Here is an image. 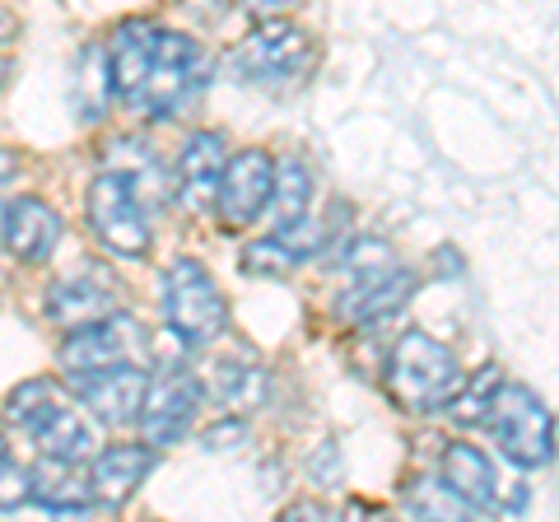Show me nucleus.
Masks as SVG:
<instances>
[{"label":"nucleus","mask_w":559,"mask_h":522,"mask_svg":"<svg viewBox=\"0 0 559 522\" xmlns=\"http://www.w3.org/2000/svg\"><path fill=\"white\" fill-rule=\"evenodd\" d=\"M224 71L238 84H257V90H299L318 71V38L308 28L266 20L224 57Z\"/></svg>","instance_id":"f257e3e1"},{"label":"nucleus","mask_w":559,"mask_h":522,"mask_svg":"<svg viewBox=\"0 0 559 522\" xmlns=\"http://www.w3.org/2000/svg\"><path fill=\"white\" fill-rule=\"evenodd\" d=\"M462 388V364L443 341L429 332H406L392 345L388 359V392L401 411H439Z\"/></svg>","instance_id":"f03ea898"},{"label":"nucleus","mask_w":559,"mask_h":522,"mask_svg":"<svg viewBox=\"0 0 559 522\" xmlns=\"http://www.w3.org/2000/svg\"><path fill=\"white\" fill-rule=\"evenodd\" d=\"M10 425H20L47 458H66V462H84L94 458V429L84 425V415L75 406H66V396L51 388L47 378H28L10 392L5 402Z\"/></svg>","instance_id":"7ed1b4c3"},{"label":"nucleus","mask_w":559,"mask_h":522,"mask_svg":"<svg viewBox=\"0 0 559 522\" xmlns=\"http://www.w3.org/2000/svg\"><path fill=\"white\" fill-rule=\"evenodd\" d=\"M164 322L191 351L219 341L224 327H229V304H224L215 275L197 257H178L164 271Z\"/></svg>","instance_id":"20e7f679"},{"label":"nucleus","mask_w":559,"mask_h":522,"mask_svg":"<svg viewBox=\"0 0 559 522\" xmlns=\"http://www.w3.org/2000/svg\"><path fill=\"white\" fill-rule=\"evenodd\" d=\"M201 84H205L201 43L191 38V33L164 28L159 47H154V61H150V75H145V84H140V94L131 98V108L145 112L150 121H168L201 94Z\"/></svg>","instance_id":"39448f33"},{"label":"nucleus","mask_w":559,"mask_h":522,"mask_svg":"<svg viewBox=\"0 0 559 522\" xmlns=\"http://www.w3.org/2000/svg\"><path fill=\"white\" fill-rule=\"evenodd\" d=\"M485 425L499 439L503 458L527 466V472L555 458V420L527 382H499L495 402L485 411Z\"/></svg>","instance_id":"423d86ee"},{"label":"nucleus","mask_w":559,"mask_h":522,"mask_svg":"<svg viewBox=\"0 0 559 522\" xmlns=\"http://www.w3.org/2000/svg\"><path fill=\"white\" fill-rule=\"evenodd\" d=\"M84 211H90V229L98 234L103 248H112L117 257L150 252V215H145V201H140V187L131 173L103 168L90 182Z\"/></svg>","instance_id":"0eeeda50"},{"label":"nucleus","mask_w":559,"mask_h":522,"mask_svg":"<svg viewBox=\"0 0 559 522\" xmlns=\"http://www.w3.org/2000/svg\"><path fill=\"white\" fill-rule=\"evenodd\" d=\"M66 388L94 411V420H103L108 429H127L140 420L150 373L140 364H98V369H70Z\"/></svg>","instance_id":"6e6552de"},{"label":"nucleus","mask_w":559,"mask_h":522,"mask_svg":"<svg viewBox=\"0 0 559 522\" xmlns=\"http://www.w3.org/2000/svg\"><path fill=\"white\" fill-rule=\"evenodd\" d=\"M154 355L150 332L127 312H112L103 322L75 327L61 341V369H98V364H145Z\"/></svg>","instance_id":"1a4fd4ad"},{"label":"nucleus","mask_w":559,"mask_h":522,"mask_svg":"<svg viewBox=\"0 0 559 522\" xmlns=\"http://www.w3.org/2000/svg\"><path fill=\"white\" fill-rule=\"evenodd\" d=\"M201 411V382L191 378L187 369H164L159 378H150L145 406H140V439L150 448H168L178 443L182 434L191 429Z\"/></svg>","instance_id":"9d476101"},{"label":"nucleus","mask_w":559,"mask_h":522,"mask_svg":"<svg viewBox=\"0 0 559 522\" xmlns=\"http://www.w3.org/2000/svg\"><path fill=\"white\" fill-rule=\"evenodd\" d=\"M271 187H275V159L266 150H242L224 164V178H219V197H215V211L229 229H242L252 224L261 211L271 205Z\"/></svg>","instance_id":"9b49d317"},{"label":"nucleus","mask_w":559,"mask_h":522,"mask_svg":"<svg viewBox=\"0 0 559 522\" xmlns=\"http://www.w3.org/2000/svg\"><path fill=\"white\" fill-rule=\"evenodd\" d=\"M415 294V275L406 266H382V271H364L345 285V294L336 299V318L355 322V327H373L382 318L406 304Z\"/></svg>","instance_id":"f8f14e48"},{"label":"nucleus","mask_w":559,"mask_h":522,"mask_svg":"<svg viewBox=\"0 0 559 522\" xmlns=\"http://www.w3.org/2000/svg\"><path fill=\"white\" fill-rule=\"evenodd\" d=\"M117 312V281L103 271H75L47 289V318L61 327V332H75V327L103 322Z\"/></svg>","instance_id":"ddd939ff"},{"label":"nucleus","mask_w":559,"mask_h":522,"mask_svg":"<svg viewBox=\"0 0 559 522\" xmlns=\"http://www.w3.org/2000/svg\"><path fill=\"white\" fill-rule=\"evenodd\" d=\"M159 24L150 20H127L112 28L108 38V75H112V94L131 108V98L140 94V84L150 75V61H154V47H159Z\"/></svg>","instance_id":"4468645a"},{"label":"nucleus","mask_w":559,"mask_h":522,"mask_svg":"<svg viewBox=\"0 0 559 522\" xmlns=\"http://www.w3.org/2000/svg\"><path fill=\"white\" fill-rule=\"evenodd\" d=\"M154 466V448L150 443H117V448H103L94 466H90V490L103 509H121L135 490L140 481L150 476Z\"/></svg>","instance_id":"2eb2a0df"},{"label":"nucleus","mask_w":559,"mask_h":522,"mask_svg":"<svg viewBox=\"0 0 559 522\" xmlns=\"http://www.w3.org/2000/svg\"><path fill=\"white\" fill-rule=\"evenodd\" d=\"M66 224L38 197H20L5 205V252H14L20 261H47L51 248L61 242Z\"/></svg>","instance_id":"dca6fc26"},{"label":"nucleus","mask_w":559,"mask_h":522,"mask_svg":"<svg viewBox=\"0 0 559 522\" xmlns=\"http://www.w3.org/2000/svg\"><path fill=\"white\" fill-rule=\"evenodd\" d=\"M224 135L219 131H201L182 145V159H178V191H182V205L187 211H205L215 205L219 197V178H224Z\"/></svg>","instance_id":"f3484780"},{"label":"nucleus","mask_w":559,"mask_h":522,"mask_svg":"<svg viewBox=\"0 0 559 522\" xmlns=\"http://www.w3.org/2000/svg\"><path fill=\"white\" fill-rule=\"evenodd\" d=\"M443 485L457 495L466 509H499V476L495 462L471 443H448L443 452Z\"/></svg>","instance_id":"a211bd4d"},{"label":"nucleus","mask_w":559,"mask_h":522,"mask_svg":"<svg viewBox=\"0 0 559 522\" xmlns=\"http://www.w3.org/2000/svg\"><path fill=\"white\" fill-rule=\"evenodd\" d=\"M33 503H43L47 513H90L98 499L90 490V472H75V462L66 458H47L33 466Z\"/></svg>","instance_id":"6ab92c4d"},{"label":"nucleus","mask_w":559,"mask_h":522,"mask_svg":"<svg viewBox=\"0 0 559 522\" xmlns=\"http://www.w3.org/2000/svg\"><path fill=\"white\" fill-rule=\"evenodd\" d=\"M312 201V173L304 159H275V187H271V220L275 229L299 224Z\"/></svg>","instance_id":"aec40b11"},{"label":"nucleus","mask_w":559,"mask_h":522,"mask_svg":"<svg viewBox=\"0 0 559 522\" xmlns=\"http://www.w3.org/2000/svg\"><path fill=\"white\" fill-rule=\"evenodd\" d=\"M210 392L234 411H252V406H261V396H266V373H261L257 364L224 359V364H215V373H210Z\"/></svg>","instance_id":"412c9836"},{"label":"nucleus","mask_w":559,"mask_h":522,"mask_svg":"<svg viewBox=\"0 0 559 522\" xmlns=\"http://www.w3.org/2000/svg\"><path fill=\"white\" fill-rule=\"evenodd\" d=\"M499 382H503V373L495 369V364H485V369L452 396V420L457 425H485V411H489V402H495Z\"/></svg>","instance_id":"4be33fe9"},{"label":"nucleus","mask_w":559,"mask_h":522,"mask_svg":"<svg viewBox=\"0 0 559 522\" xmlns=\"http://www.w3.org/2000/svg\"><path fill=\"white\" fill-rule=\"evenodd\" d=\"M248 275H289L294 266H304V252L289 248L285 238H261L252 242V248H242V261H238Z\"/></svg>","instance_id":"5701e85b"},{"label":"nucleus","mask_w":559,"mask_h":522,"mask_svg":"<svg viewBox=\"0 0 559 522\" xmlns=\"http://www.w3.org/2000/svg\"><path fill=\"white\" fill-rule=\"evenodd\" d=\"M20 503H33V466H20L5 452L0 458V509H20Z\"/></svg>","instance_id":"b1692460"},{"label":"nucleus","mask_w":559,"mask_h":522,"mask_svg":"<svg viewBox=\"0 0 559 522\" xmlns=\"http://www.w3.org/2000/svg\"><path fill=\"white\" fill-rule=\"evenodd\" d=\"M411 509H415V513H429V509H433L439 518H457V513H466V503L439 481V485H429V495H425V490L411 495Z\"/></svg>","instance_id":"393cba45"},{"label":"nucleus","mask_w":559,"mask_h":522,"mask_svg":"<svg viewBox=\"0 0 559 522\" xmlns=\"http://www.w3.org/2000/svg\"><path fill=\"white\" fill-rule=\"evenodd\" d=\"M304 0H242V14L257 24H266V20H285L289 10H299Z\"/></svg>","instance_id":"a878e982"},{"label":"nucleus","mask_w":559,"mask_h":522,"mask_svg":"<svg viewBox=\"0 0 559 522\" xmlns=\"http://www.w3.org/2000/svg\"><path fill=\"white\" fill-rule=\"evenodd\" d=\"M14 182H20V154L0 145V191H10Z\"/></svg>","instance_id":"bb28decb"},{"label":"nucleus","mask_w":559,"mask_h":522,"mask_svg":"<svg viewBox=\"0 0 559 522\" xmlns=\"http://www.w3.org/2000/svg\"><path fill=\"white\" fill-rule=\"evenodd\" d=\"M14 38H20V20L10 10H0V47L14 51Z\"/></svg>","instance_id":"cd10ccee"},{"label":"nucleus","mask_w":559,"mask_h":522,"mask_svg":"<svg viewBox=\"0 0 559 522\" xmlns=\"http://www.w3.org/2000/svg\"><path fill=\"white\" fill-rule=\"evenodd\" d=\"M5 75H10V51L0 47V84H5Z\"/></svg>","instance_id":"c85d7f7f"},{"label":"nucleus","mask_w":559,"mask_h":522,"mask_svg":"<svg viewBox=\"0 0 559 522\" xmlns=\"http://www.w3.org/2000/svg\"><path fill=\"white\" fill-rule=\"evenodd\" d=\"M0 248H5V205H0Z\"/></svg>","instance_id":"c756f323"}]
</instances>
